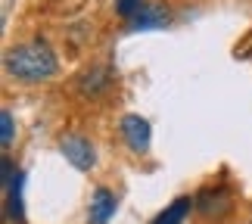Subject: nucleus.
Wrapping results in <instances>:
<instances>
[{"label": "nucleus", "mask_w": 252, "mask_h": 224, "mask_svg": "<svg viewBox=\"0 0 252 224\" xmlns=\"http://www.w3.org/2000/svg\"><path fill=\"white\" fill-rule=\"evenodd\" d=\"M6 69L22 81H44L56 72V53L47 47V41L37 37V41L22 44L6 53Z\"/></svg>", "instance_id": "nucleus-1"}, {"label": "nucleus", "mask_w": 252, "mask_h": 224, "mask_svg": "<svg viewBox=\"0 0 252 224\" xmlns=\"http://www.w3.org/2000/svg\"><path fill=\"white\" fill-rule=\"evenodd\" d=\"M196 209L202 218H224L230 209H234V196L224 184H215V187H202L196 196Z\"/></svg>", "instance_id": "nucleus-2"}, {"label": "nucleus", "mask_w": 252, "mask_h": 224, "mask_svg": "<svg viewBox=\"0 0 252 224\" xmlns=\"http://www.w3.org/2000/svg\"><path fill=\"white\" fill-rule=\"evenodd\" d=\"M0 171H3V190H6V215L13 221H22V171H16L9 156H3Z\"/></svg>", "instance_id": "nucleus-3"}, {"label": "nucleus", "mask_w": 252, "mask_h": 224, "mask_svg": "<svg viewBox=\"0 0 252 224\" xmlns=\"http://www.w3.org/2000/svg\"><path fill=\"white\" fill-rule=\"evenodd\" d=\"M60 150L63 156L69 159L75 168H94V147H91V140L81 137V134H65V137L60 140Z\"/></svg>", "instance_id": "nucleus-4"}, {"label": "nucleus", "mask_w": 252, "mask_h": 224, "mask_svg": "<svg viewBox=\"0 0 252 224\" xmlns=\"http://www.w3.org/2000/svg\"><path fill=\"white\" fill-rule=\"evenodd\" d=\"M122 137L134 153H147L150 150V137H153L150 122L140 119V115H125L122 119Z\"/></svg>", "instance_id": "nucleus-5"}, {"label": "nucleus", "mask_w": 252, "mask_h": 224, "mask_svg": "<svg viewBox=\"0 0 252 224\" xmlns=\"http://www.w3.org/2000/svg\"><path fill=\"white\" fill-rule=\"evenodd\" d=\"M115 206H119V199H115L106 187H96L94 199H91V212H87V221H91V224H106L112 218Z\"/></svg>", "instance_id": "nucleus-6"}, {"label": "nucleus", "mask_w": 252, "mask_h": 224, "mask_svg": "<svg viewBox=\"0 0 252 224\" xmlns=\"http://www.w3.org/2000/svg\"><path fill=\"white\" fill-rule=\"evenodd\" d=\"M168 6H143L140 9V16L137 19H131L128 22V28L131 32H140V28H162V25H168Z\"/></svg>", "instance_id": "nucleus-7"}, {"label": "nucleus", "mask_w": 252, "mask_h": 224, "mask_svg": "<svg viewBox=\"0 0 252 224\" xmlns=\"http://www.w3.org/2000/svg\"><path fill=\"white\" fill-rule=\"evenodd\" d=\"M193 206H196V202H193L190 196H178L174 202H168L156 218H153V224H184V218L190 215Z\"/></svg>", "instance_id": "nucleus-8"}, {"label": "nucleus", "mask_w": 252, "mask_h": 224, "mask_svg": "<svg viewBox=\"0 0 252 224\" xmlns=\"http://www.w3.org/2000/svg\"><path fill=\"white\" fill-rule=\"evenodd\" d=\"M106 81H109V75H106L103 69L87 72V75L81 78V94H100L103 87H106Z\"/></svg>", "instance_id": "nucleus-9"}, {"label": "nucleus", "mask_w": 252, "mask_h": 224, "mask_svg": "<svg viewBox=\"0 0 252 224\" xmlns=\"http://www.w3.org/2000/svg\"><path fill=\"white\" fill-rule=\"evenodd\" d=\"M143 6H147L143 0H115V13H119L122 19H128V22L140 16V9H143Z\"/></svg>", "instance_id": "nucleus-10"}, {"label": "nucleus", "mask_w": 252, "mask_h": 224, "mask_svg": "<svg viewBox=\"0 0 252 224\" xmlns=\"http://www.w3.org/2000/svg\"><path fill=\"white\" fill-rule=\"evenodd\" d=\"M0 143H3V147L13 143V115H9L6 109L0 112Z\"/></svg>", "instance_id": "nucleus-11"}]
</instances>
